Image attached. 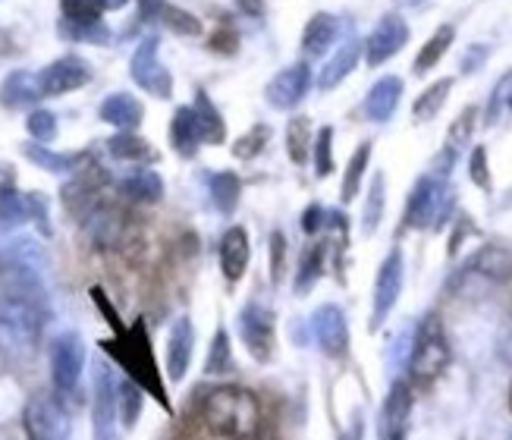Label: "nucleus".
<instances>
[{
  "label": "nucleus",
  "mask_w": 512,
  "mask_h": 440,
  "mask_svg": "<svg viewBox=\"0 0 512 440\" xmlns=\"http://www.w3.org/2000/svg\"><path fill=\"white\" fill-rule=\"evenodd\" d=\"M321 271H324V246H321V242H315V246H308V249L302 252L299 274H296V290H299V293H308L311 286L318 283Z\"/></svg>",
  "instance_id": "obj_38"
},
{
  "label": "nucleus",
  "mask_w": 512,
  "mask_h": 440,
  "mask_svg": "<svg viewBox=\"0 0 512 440\" xmlns=\"http://www.w3.org/2000/svg\"><path fill=\"white\" fill-rule=\"evenodd\" d=\"M142 403H145V390L132 378H123L117 387V406H120V425L123 428H136L139 415H142Z\"/></svg>",
  "instance_id": "obj_34"
},
{
  "label": "nucleus",
  "mask_w": 512,
  "mask_h": 440,
  "mask_svg": "<svg viewBox=\"0 0 512 440\" xmlns=\"http://www.w3.org/2000/svg\"><path fill=\"white\" fill-rule=\"evenodd\" d=\"M368 161H371V142H362L355 148V154L346 164V176H343V186H340V195L343 202H352L355 195L362 189V180H365V170H368Z\"/></svg>",
  "instance_id": "obj_36"
},
{
  "label": "nucleus",
  "mask_w": 512,
  "mask_h": 440,
  "mask_svg": "<svg viewBox=\"0 0 512 440\" xmlns=\"http://www.w3.org/2000/svg\"><path fill=\"white\" fill-rule=\"evenodd\" d=\"M324 217H327V211H324L321 205H308V211L302 214V230H305L308 236H315V233L324 227Z\"/></svg>",
  "instance_id": "obj_50"
},
{
  "label": "nucleus",
  "mask_w": 512,
  "mask_h": 440,
  "mask_svg": "<svg viewBox=\"0 0 512 440\" xmlns=\"http://www.w3.org/2000/svg\"><path fill=\"white\" fill-rule=\"evenodd\" d=\"M450 340L447 330H443V321L437 315H428L418 324L415 340H412V356H409V374L418 384H431L437 381L450 365Z\"/></svg>",
  "instance_id": "obj_5"
},
{
  "label": "nucleus",
  "mask_w": 512,
  "mask_h": 440,
  "mask_svg": "<svg viewBox=\"0 0 512 440\" xmlns=\"http://www.w3.org/2000/svg\"><path fill=\"white\" fill-rule=\"evenodd\" d=\"M308 145H311V126L308 117H293L286 126V151L293 164H305L308 158Z\"/></svg>",
  "instance_id": "obj_39"
},
{
  "label": "nucleus",
  "mask_w": 512,
  "mask_h": 440,
  "mask_svg": "<svg viewBox=\"0 0 512 440\" xmlns=\"http://www.w3.org/2000/svg\"><path fill=\"white\" fill-rule=\"evenodd\" d=\"M384 173H374L371 176V186H368V198H365V208H362V233L371 236L381 227V217H384Z\"/></svg>",
  "instance_id": "obj_35"
},
{
  "label": "nucleus",
  "mask_w": 512,
  "mask_h": 440,
  "mask_svg": "<svg viewBox=\"0 0 512 440\" xmlns=\"http://www.w3.org/2000/svg\"><path fill=\"white\" fill-rule=\"evenodd\" d=\"M16 189V170L10 164H0V195Z\"/></svg>",
  "instance_id": "obj_51"
},
{
  "label": "nucleus",
  "mask_w": 512,
  "mask_h": 440,
  "mask_svg": "<svg viewBox=\"0 0 512 440\" xmlns=\"http://www.w3.org/2000/svg\"><path fill=\"white\" fill-rule=\"evenodd\" d=\"M22 154H26L32 164H38L41 170H48V173H70L82 161L79 154H57V151H51L48 145H41V142L22 145Z\"/></svg>",
  "instance_id": "obj_28"
},
{
  "label": "nucleus",
  "mask_w": 512,
  "mask_h": 440,
  "mask_svg": "<svg viewBox=\"0 0 512 440\" xmlns=\"http://www.w3.org/2000/svg\"><path fill=\"white\" fill-rule=\"evenodd\" d=\"M26 431L29 440H70V415L51 396H38L26 409Z\"/></svg>",
  "instance_id": "obj_11"
},
{
  "label": "nucleus",
  "mask_w": 512,
  "mask_h": 440,
  "mask_svg": "<svg viewBox=\"0 0 512 440\" xmlns=\"http://www.w3.org/2000/svg\"><path fill=\"white\" fill-rule=\"evenodd\" d=\"M308 85H311V70L305 63H293L271 79V85H267V101L277 110H293L305 98Z\"/></svg>",
  "instance_id": "obj_17"
},
{
  "label": "nucleus",
  "mask_w": 512,
  "mask_h": 440,
  "mask_svg": "<svg viewBox=\"0 0 512 440\" xmlns=\"http://www.w3.org/2000/svg\"><path fill=\"white\" fill-rule=\"evenodd\" d=\"M158 35H145L139 41L136 54L129 60V76L142 92L154 95V98H170L173 95V76L167 66L158 60Z\"/></svg>",
  "instance_id": "obj_6"
},
{
  "label": "nucleus",
  "mask_w": 512,
  "mask_h": 440,
  "mask_svg": "<svg viewBox=\"0 0 512 440\" xmlns=\"http://www.w3.org/2000/svg\"><path fill=\"white\" fill-rule=\"evenodd\" d=\"M475 117H478V107H465V110H462L459 120H456V123H453V129H450V145H447V148L459 151L465 142H469L472 129H475Z\"/></svg>",
  "instance_id": "obj_45"
},
{
  "label": "nucleus",
  "mask_w": 512,
  "mask_h": 440,
  "mask_svg": "<svg viewBox=\"0 0 512 440\" xmlns=\"http://www.w3.org/2000/svg\"><path fill=\"white\" fill-rule=\"evenodd\" d=\"M217 255H220V271H224V277L230 283L242 280V274H246V268H249V255H252L246 227H230L224 236H220Z\"/></svg>",
  "instance_id": "obj_19"
},
{
  "label": "nucleus",
  "mask_w": 512,
  "mask_h": 440,
  "mask_svg": "<svg viewBox=\"0 0 512 440\" xmlns=\"http://www.w3.org/2000/svg\"><path fill=\"white\" fill-rule=\"evenodd\" d=\"M340 35V22L333 19L330 13H315L308 19V26H305V35H302V48L305 54L311 57H321L333 41H337Z\"/></svg>",
  "instance_id": "obj_24"
},
{
  "label": "nucleus",
  "mask_w": 512,
  "mask_h": 440,
  "mask_svg": "<svg viewBox=\"0 0 512 440\" xmlns=\"http://www.w3.org/2000/svg\"><path fill=\"white\" fill-rule=\"evenodd\" d=\"M120 192L136 205H154L164 195V180L154 170H136L120 183Z\"/></svg>",
  "instance_id": "obj_26"
},
{
  "label": "nucleus",
  "mask_w": 512,
  "mask_h": 440,
  "mask_svg": "<svg viewBox=\"0 0 512 440\" xmlns=\"http://www.w3.org/2000/svg\"><path fill=\"white\" fill-rule=\"evenodd\" d=\"M22 220H29V195L16 189L0 195V227H16Z\"/></svg>",
  "instance_id": "obj_41"
},
{
  "label": "nucleus",
  "mask_w": 512,
  "mask_h": 440,
  "mask_svg": "<svg viewBox=\"0 0 512 440\" xmlns=\"http://www.w3.org/2000/svg\"><path fill=\"white\" fill-rule=\"evenodd\" d=\"M359 51H362V44L355 41V38H346L337 54H333L327 63H324V70L318 73V85L321 88H333V85H340L349 73H352V66L355 60H359Z\"/></svg>",
  "instance_id": "obj_25"
},
{
  "label": "nucleus",
  "mask_w": 512,
  "mask_h": 440,
  "mask_svg": "<svg viewBox=\"0 0 512 440\" xmlns=\"http://www.w3.org/2000/svg\"><path fill=\"white\" fill-rule=\"evenodd\" d=\"M92 302L98 305V312L104 315V321L110 324V330H114V334H123V330H126V324L120 321L117 308L110 305V299H107V293L101 290V286H92Z\"/></svg>",
  "instance_id": "obj_47"
},
{
  "label": "nucleus",
  "mask_w": 512,
  "mask_h": 440,
  "mask_svg": "<svg viewBox=\"0 0 512 440\" xmlns=\"http://www.w3.org/2000/svg\"><path fill=\"white\" fill-rule=\"evenodd\" d=\"M88 79H92V70H88V63L82 57H76V54H66V57L54 60L51 66H44V70L38 73L44 98H57V95H66V92H76V88H82Z\"/></svg>",
  "instance_id": "obj_14"
},
{
  "label": "nucleus",
  "mask_w": 512,
  "mask_h": 440,
  "mask_svg": "<svg viewBox=\"0 0 512 440\" xmlns=\"http://www.w3.org/2000/svg\"><path fill=\"white\" fill-rule=\"evenodd\" d=\"M98 117H101L104 123H110V126H117L120 132H132V129H136V126L142 123L145 107H142L139 98H132V95H126V92H114V95H107V98L101 101Z\"/></svg>",
  "instance_id": "obj_20"
},
{
  "label": "nucleus",
  "mask_w": 512,
  "mask_h": 440,
  "mask_svg": "<svg viewBox=\"0 0 512 440\" xmlns=\"http://www.w3.org/2000/svg\"><path fill=\"white\" fill-rule=\"evenodd\" d=\"M101 346H104L107 356L126 371V378H132L148 396H154V400L161 403V409L173 412V403H170V396H167L158 359H154V349H151L148 327H145L142 318L132 321L123 330V334H114V340H104Z\"/></svg>",
  "instance_id": "obj_2"
},
{
  "label": "nucleus",
  "mask_w": 512,
  "mask_h": 440,
  "mask_svg": "<svg viewBox=\"0 0 512 440\" xmlns=\"http://www.w3.org/2000/svg\"><path fill=\"white\" fill-rule=\"evenodd\" d=\"M107 151L114 154L117 161H136V164L158 158V151H154L142 136H136V132H120V136L107 142Z\"/></svg>",
  "instance_id": "obj_29"
},
{
  "label": "nucleus",
  "mask_w": 512,
  "mask_h": 440,
  "mask_svg": "<svg viewBox=\"0 0 512 440\" xmlns=\"http://www.w3.org/2000/svg\"><path fill=\"white\" fill-rule=\"evenodd\" d=\"M236 4H239V10H242V13L252 16V19L264 16V0H236Z\"/></svg>",
  "instance_id": "obj_53"
},
{
  "label": "nucleus",
  "mask_w": 512,
  "mask_h": 440,
  "mask_svg": "<svg viewBox=\"0 0 512 440\" xmlns=\"http://www.w3.org/2000/svg\"><path fill=\"white\" fill-rule=\"evenodd\" d=\"M29 195V220H35L38 230L44 236H51V224H48V202H44V195L38 192H26Z\"/></svg>",
  "instance_id": "obj_48"
},
{
  "label": "nucleus",
  "mask_w": 512,
  "mask_h": 440,
  "mask_svg": "<svg viewBox=\"0 0 512 440\" xmlns=\"http://www.w3.org/2000/svg\"><path fill=\"white\" fill-rule=\"evenodd\" d=\"M315 173L321 176V180L333 173V129L330 126L318 129V139H315Z\"/></svg>",
  "instance_id": "obj_44"
},
{
  "label": "nucleus",
  "mask_w": 512,
  "mask_h": 440,
  "mask_svg": "<svg viewBox=\"0 0 512 440\" xmlns=\"http://www.w3.org/2000/svg\"><path fill=\"white\" fill-rule=\"evenodd\" d=\"M233 44H236V35H233V32H220V35L211 38V48H214V51H227V54H230V51H233Z\"/></svg>",
  "instance_id": "obj_52"
},
{
  "label": "nucleus",
  "mask_w": 512,
  "mask_h": 440,
  "mask_svg": "<svg viewBox=\"0 0 512 440\" xmlns=\"http://www.w3.org/2000/svg\"><path fill=\"white\" fill-rule=\"evenodd\" d=\"M267 139H271V126H252L246 136H242L233 145V154H236V158H242V161H249V158H255V154H261Z\"/></svg>",
  "instance_id": "obj_43"
},
{
  "label": "nucleus",
  "mask_w": 512,
  "mask_h": 440,
  "mask_svg": "<svg viewBox=\"0 0 512 440\" xmlns=\"http://www.w3.org/2000/svg\"><path fill=\"white\" fill-rule=\"evenodd\" d=\"M403 271H406V264H403V252L393 249L384 264H381V271H377V280H374V308H371V330L381 327L390 312H393V305L399 302V293H403Z\"/></svg>",
  "instance_id": "obj_9"
},
{
  "label": "nucleus",
  "mask_w": 512,
  "mask_h": 440,
  "mask_svg": "<svg viewBox=\"0 0 512 440\" xmlns=\"http://www.w3.org/2000/svg\"><path fill=\"white\" fill-rule=\"evenodd\" d=\"M38 98H44L41 92V82L35 73H26V70H16L4 79L0 85V104L10 107V110H19V107H32Z\"/></svg>",
  "instance_id": "obj_22"
},
{
  "label": "nucleus",
  "mask_w": 512,
  "mask_h": 440,
  "mask_svg": "<svg viewBox=\"0 0 512 440\" xmlns=\"http://www.w3.org/2000/svg\"><path fill=\"white\" fill-rule=\"evenodd\" d=\"M453 205H456V192L447 183V176H437V173L418 176V183L409 192L406 227H412V230H425V227L440 230L443 224H447Z\"/></svg>",
  "instance_id": "obj_4"
},
{
  "label": "nucleus",
  "mask_w": 512,
  "mask_h": 440,
  "mask_svg": "<svg viewBox=\"0 0 512 440\" xmlns=\"http://www.w3.org/2000/svg\"><path fill=\"white\" fill-rule=\"evenodd\" d=\"M26 129H29V136L35 142L48 145L57 136V117L51 114V110H32L29 120H26Z\"/></svg>",
  "instance_id": "obj_42"
},
{
  "label": "nucleus",
  "mask_w": 512,
  "mask_h": 440,
  "mask_svg": "<svg viewBox=\"0 0 512 440\" xmlns=\"http://www.w3.org/2000/svg\"><path fill=\"white\" fill-rule=\"evenodd\" d=\"M145 10L158 13L173 32H180V35H202V22H198L192 13L180 10V7H170V4H164V0H154V4H151V0H145Z\"/></svg>",
  "instance_id": "obj_37"
},
{
  "label": "nucleus",
  "mask_w": 512,
  "mask_h": 440,
  "mask_svg": "<svg viewBox=\"0 0 512 440\" xmlns=\"http://www.w3.org/2000/svg\"><path fill=\"white\" fill-rule=\"evenodd\" d=\"M48 321L51 302L38 271L19 258L0 261V324L35 337Z\"/></svg>",
  "instance_id": "obj_1"
},
{
  "label": "nucleus",
  "mask_w": 512,
  "mask_h": 440,
  "mask_svg": "<svg viewBox=\"0 0 512 440\" xmlns=\"http://www.w3.org/2000/svg\"><path fill=\"white\" fill-rule=\"evenodd\" d=\"M98 4L104 7V10H123L129 0H98Z\"/></svg>",
  "instance_id": "obj_55"
},
{
  "label": "nucleus",
  "mask_w": 512,
  "mask_h": 440,
  "mask_svg": "<svg viewBox=\"0 0 512 440\" xmlns=\"http://www.w3.org/2000/svg\"><path fill=\"white\" fill-rule=\"evenodd\" d=\"M60 13H63V35L98 38V41L107 38V32L101 29L104 7L98 0H60Z\"/></svg>",
  "instance_id": "obj_15"
},
{
  "label": "nucleus",
  "mask_w": 512,
  "mask_h": 440,
  "mask_svg": "<svg viewBox=\"0 0 512 440\" xmlns=\"http://www.w3.org/2000/svg\"><path fill=\"white\" fill-rule=\"evenodd\" d=\"M233 368V349H230V334L224 327H217V334L211 340L208 359H205V371L208 374H227Z\"/></svg>",
  "instance_id": "obj_40"
},
{
  "label": "nucleus",
  "mask_w": 512,
  "mask_h": 440,
  "mask_svg": "<svg viewBox=\"0 0 512 440\" xmlns=\"http://www.w3.org/2000/svg\"><path fill=\"white\" fill-rule=\"evenodd\" d=\"M239 337L255 362H271L274 356V315L261 302H246L239 312Z\"/></svg>",
  "instance_id": "obj_8"
},
{
  "label": "nucleus",
  "mask_w": 512,
  "mask_h": 440,
  "mask_svg": "<svg viewBox=\"0 0 512 440\" xmlns=\"http://www.w3.org/2000/svg\"><path fill=\"white\" fill-rule=\"evenodd\" d=\"M487 57V48H481V51H472V54H465V60H462V70L465 73H472L475 70V63H481Z\"/></svg>",
  "instance_id": "obj_54"
},
{
  "label": "nucleus",
  "mask_w": 512,
  "mask_h": 440,
  "mask_svg": "<svg viewBox=\"0 0 512 440\" xmlns=\"http://www.w3.org/2000/svg\"><path fill=\"white\" fill-rule=\"evenodd\" d=\"M399 98H403V79L399 76L377 79L365 98V117L374 123H387L393 117V110L399 107Z\"/></svg>",
  "instance_id": "obj_21"
},
{
  "label": "nucleus",
  "mask_w": 512,
  "mask_h": 440,
  "mask_svg": "<svg viewBox=\"0 0 512 440\" xmlns=\"http://www.w3.org/2000/svg\"><path fill=\"white\" fill-rule=\"evenodd\" d=\"M202 422L214 437L255 440L261 434V403L246 387H217L205 396Z\"/></svg>",
  "instance_id": "obj_3"
},
{
  "label": "nucleus",
  "mask_w": 512,
  "mask_h": 440,
  "mask_svg": "<svg viewBox=\"0 0 512 440\" xmlns=\"http://www.w3.org/2000/svg\"><path fill=\"white\" fill-rule=\"evenodd\" d=\"M469 176H472V183L478 186V189H491V170H487V148L484 145H478L475 151H472V158H469Z\"/></svg>",
  "instance_id": "obj_46"
},
{
  "label": "nucleus",
  "mask_w": 512,
  "mask_h": 440,
  "mask_svg": "<svg viewBox=\"0 0 512 440\" xmlns=\"http://www.w3.org/2000/svg\"><path fill=\"white\" fill-rule=\"evenodd\" d=\"M450 92H453V79H437L434 85H428L425 92L418 95L415 107H412L415 120H418V123H428V120H434V117L440 114V107L447 104Z\"/></svg>",
  "instance_id": "obj_31"
},
{
  "label": "nucleus",
  "mask_w": 512,
  "mask_h": 440,
  "mask_svg": "<svg viewBox=\"0 0 512 440\" xmlns=\"http://www.w3.org/2000/svg\"><path fill=\"white\" fill-rule=\"evenodd\" d=\"M192 110H195V117H198V129H202V142L220 145V142L227 139V123H224V117H220V110L211 104V98H208L205 92H198V95H195Z\"/></svg>",
  "instance_id": "obj_27"
},
{
  "label": "nucleus",
  "mask_w": 512,
  "mask_h": 440,
  "mask_svg": "<svg viewBox=\"0 0 512 440\" xmlns=\"http://www.w3.org/2000/svg\"><path fill=\"white\" fill-rule=\"evenodd\" d=\"M509 409H512V387H509Z\"/></svg>",
  "instance_id": "obj_56"
},
{
  "label": "nucleus",
  "mask_w": 512,
  "mask_h": 440,
  "mask_svg": "<svg viewBox=\"0 0 512 440\" xmlns=\"http://www.w3.org/2000/svg\"><path fill=\"white\" fill-rule=\"evenodd\" d=\"M85 371V343L79 334H60L51 346V378L60 396H70Z\"/></svg>",
  "instance_id": "obj_7"
},
{
  "label": "nucleus",
  "mask_w": 512,
  "mask_h": 440,
  "mask_svg": "<svg viewBox=\"0 0 512 440\" xmlns=\"http://www.w3.org/2000/svg\"><path fill=\"white\" fill-rule=\"evenodd\" d=\"M453 38H456V29H453V26H440V29L428 38L425 48L418 51V57H415V73H418V76H425L428 70H434V66L443 60V54L450 51Z\"/></svg>",
  "instance_id": "obj_30"
},
{
  "label": "nucleus",
  "mask_w": 512,
  "mask_h": 440,
  "mask_svg": "<svg viewBox=\"0 0 512 440\" xmlns=\"http://www.w3.org/2000/svg\"><path fill=\"white\" fill-rule=\"evenodd\" d=\"M412 415V387L406 381H396L381 409V440H406Z\"/></svg>",
  "instance_id": "obj_16"
},
{
  "label": "nucleus",
  "mask_w": 512,
  "mask_h": 440,
  "mask_svg": "<svg viewBox=\"0 0 512 440\" xmlns=\"http://www.w3.org/2000/svg\"><path fill=\"white\" fill-rule=\"evenodd\" d=\"M311 334L318 340V349L330 359H340L346 346H349V321L340 305H321L315 315H311Z\"/></svg>",
  "instance_id": "obj_12"
},
{
  "label": "nucleus",
  "mask_w": 512,
  "mask_h": 440,
  "mask_svg": "<svg viewBox=\"0 0 512 440\" xmlns=\"http://www.w3.org/2000/svg\"><path fill=\"white\" fill-rule=\"evenodd\" d=\"M117 378L107 365H95V403H92V425L95 440H117Z\"/></svg>",
  "instance_id": "obj_10"
},
{
  "label": "nucleus",
  "mask_w": 512,
  "mask_h": 440,
  "mask_svg": "<svg viewBox=\"0 0 512 440\" xmlns=\"http://www.w3.org/2000/svg\"><path fill=\"white\" fill-rule=\"evenodd\" d=\"M283 264H286V236L277 230V233H271V277H274V283L283 277Z\"/></svg>",
  "instance_id": "obj_49"
},
{
  "label": "nucleus",
  "mask_w": 512,
  "mask_h": 440,
  "mask_svg": "<svg viewBox=\"0 0 512 440\" xmlns=\"http://www.w3.org/2000/svg\"><path fill=\"white\" fill-rule=\"evenodd\" d=\"M509 107H512V95H509Z\"/></svg>",
  "instance_id": "obj_58"
},
{
  "label": "nucleus",
  "mask_w": 512,
  "mask_h": 440,
  "mask_svg": "<svg viewBox=\"0 0 512 440\" xmlns=\"http://www.w3.org/2000/svg\"><path fill=\"white\" fill-rule=\"evenodd\" d=\"M239 195H242V183L236 173L220 170L211 176V202L217 205L220 214H233L239 205Z\"/></svg>",
  "instance_id": "obj_32"
},
{
  "label": "nucleus",
  "mask_w": 512,
  "mask_h": 440,
  "mask_svg": "<svg viewBox=\"0 0 512 440\" xmlns=\"http://www.w3.org/2000/svg\"><path fill=\"white\" fill-rule=\"evenodd\" d=\"M469 268L478 271V274H484V277L506 280V277H512V255H509L506 249H500V246H484V249L472 258Z\"/></svg>",
  "instance_id": "obj_33"
},
{
  "label": "nucleus",
  "mask_w": 512,
  "mask_h": 440,
  "mask_svg": "<svg viewBox=\"0 0 512 440\" xmlns=\"http://www.w3.org/2000/svg\"><path fill=\"white\" fill-rule=\"evenodd\" d=\"M406 4H421V0H406Z\"/></svg>",
  "instance_id": "obj_57"
},
{
  "label": "nucleus",
  "mask_w": 512,
  "mask_h": 440,
  "mask_svg": "<svg viewBox=\"0 0 512 440\" xmlns=\"http://www.w3.org/2000/svg\"><path fill=\"white\" fill-rule=\"evenodd\" d=\"M409 44V26L403 16L387 13L381 22L374 26V32L365 41V60L368 66H381L390 57H396Z\"/></svg>",
  "instance_id": "obj_13"
},
{
  "label": "nucleus",
  "mask_w": 512,
  "mask_h": 440,
  "mask_svg": "<svg viewBox=\"0 0 512 440\" xmlns=\"http://www.w3.org/2000/svg\"><path fill=\"white\" fill-rule=\"evenodd\" d=\"M192 349H195V327L189 318H176L170 334H167V378L180 384L192 365Z\"/></svg>",
  "instance_id": "obj_18"
},
{
  "label": "nucleus",
  "mask_w": 512,
  "mask_h": 440,
  "mask_svg": "<svg viewBox=\"0 0 512 440\" xmlns=\"http://www.w3.org/2000/svg\"><path fill=\"white\" fill-rule=\"evenodd\" d=\"M170 142L173 148L183 154V158H192L198 151V142H202V129H198V117L192 107H176L173 123H170Z\"/></svg>",
  "instance_id": "obj_23"
}]
</instances>
